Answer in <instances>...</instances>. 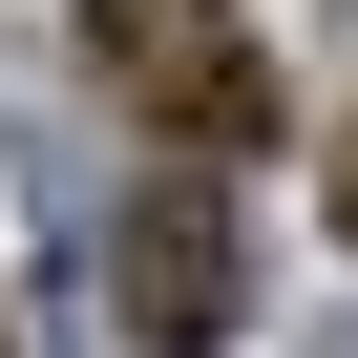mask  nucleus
Wrapping results in <instances>:
<instances>
[{"label":"nucleus","instance_id":"f257e3e1","mask_svg":"<svg viewBox=\"0 0 358 358\" xmlns=\"http://www.w3.org/2000/svg\"><path fill=\"white\" fill-rule=\"evenodd\" d=\"M85 64L190 148V169H232L253 127H274V64H253V22L232 0H85Z\"/></svg>","mask_w":358,"mask_h":358},{"label":"nucleus","instance_id":"f03ea898","mask_svg":"<svg viewBox=\"0 0 358 358\" xmlns=\"http://www.w3.org/2000/svg\"><path fill=\"white\" fill-rule=\"evenodd\" d=\"M106 295H127L148 358H211V337H232V211H211V190H148V211L106 232Z\"/></svg>","mask_w":358,"mask_h":358},{"label":"nucleus","instance_id":"7ed1b4c3","mask_svg":"<svg viewBox=\"0 0 358 358\" xmlns=\"http://www.w3.org/2000/svg\"><path fill=\"white\" fill-rule=\"evenodd\" d=\"M337 232H358V127H337Z\"/></svg>","mask_w":358,"mask_h":358}]
</instances>
